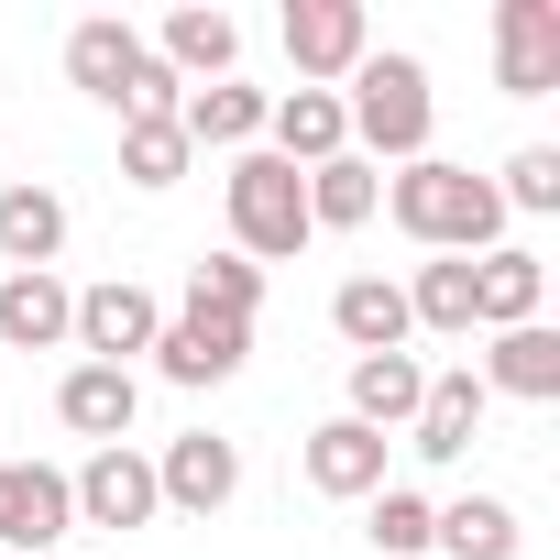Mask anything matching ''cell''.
Returning a JSON list of instances; mask_svg holds the SVG:
<instances>
[{
    "label": "cell",
    "mask_w": 560,
    "mask_h": 560,
    "mask_svg": "<svg viewBox=\"0 0 560 560\" xmlns=\"http://www.w3.org/2000/svg\"><path fill=\"white\" fill-rule=\"evenodd\" d=\"M407 330L472 341V253H429V264L407 275Z\"/></svg>",
    "instance_id": "d4e9b609"
},
{
    "label": "cell",
    "mask_w": 560,
    "mask_h": 560,
    "mask_svg": "<svg viewBox=\"0 0 560 560\" xmlns=\"http://www.w3.org/2000/svg\"><path fill=\"white\" fill-rule=\"evenodd\" d=\"M549 308V264L527 253V242H494V253H472V330L494 341V330H527Z\"/></svg>",
    "instance_id": "5bb4252c"
},
{
    "label": "cell",
    "mask_w": 560,
    "mask_h": 560,
    "mask_svg": "<svg viewBox=\"0 0 560 560\" xmlns=\"http://www.w3.org/2000/svg\"><path fill=\"white\" fill-rule=\"evenodd\" d=\"M154 494H165L176 516H220V505L242 494V440H220V429L165 440V451H154Z\"/></svg>",
    "instance_id": "7c38bea8"
},
{
    "label": "cell",
    "mask_w": 560,
    "mask_h": 560,
    "mask_svg": "<svg viewBox=\"0 0 560 560\" xmlns=\"http://www.w3.org/2000/svg\"><path fill=\"white\" fill-rule=\"evenodd\" d=\"M67 78H78L89 100H110L121 121H176V100H187V89L165 78V56H154L132 23H110V12L67 34Z\"/></svg>",
    "instance_id": "3957f363"
},
{
    "label": "cell",
    "mask_w": 560,
    "mask_h": 560,
    "mask_svg": "<svg viewBox=\"0 0 560 560\" xmlns=\"http://www.w3.org/2000/svg\"><path fill=\"white\" fill-rule=\"evenodd\" d=\"M385 209H396V231H407L418 253H494V242H505V198H494V176H472V165H451V154L396 165Z\"/></svg>",
    "instance_id": "6da1fadb"
},
{
    "label": "cell",
    "mask_w": 560,
    "mask_h": 560,
    "mask_svg": "<svg viewBox=\"0 0 560 560\" xmlns=\"http://www.w3.org/2000/svg\"><path fill=\"white\" fill-rule=\"evenodd\" d=\"M242 352H253V319H220V308H165V330H154V374L165 385H231L242 374Z\"/></svg>",
    "instance_id": "52a82bcc"
},
{
    "label": "cell",
    "mask_w": 560,
    "mask_h": 560,
    "mask_svg": "<svg viewBox=\"0 0 560 560\" xmlns=\"http://www.w3.org/2000/svg\"><path fill=\"white\" fill-rule=\"evenodd\" d=\"M330 330H341L352 352H407V341H418V330H407V287H396V275H341Z\"/></svg>",
    "instance_id": "cb8c5ba5"
},
{
    "label": "cell",
    "mask_w": 560,
    "mask_h": 560,
    "mask_svg": "<svg viewBox=\"0 0 560 560\" xmlns=\"http://www.w3.org/2000/svg\"><path fill=\"white\" fill-rule=\"evenodd\" d=\"M418 396H429V363L418 352H352V407L341 418H363L374 440H396L418 418Z\"/></svg>",
    "instance_id": "7402d4cb"
},
{
    "label": "cell",
    "mask_w": 560,
    "mask_h": 560,
    "mask_svg": "<svg viewBox=\"0 0 560 560\" xmlns=\"http://www.w3.org/2000/svg\"><path fill=\"white\" fill-rule=\"evenodd\" d=\"M483 407H494V396H483L472 363H462V374H429V396H418V418H407V451H418V462H462L472 429H483Z\"/></svg>",
    "instance_id": "44dd1931"
},
{
    "label": "cell",
    "mask_w": 560,
    "mask_h": 560,
    "mask_svg": "<svg viewBox=\"0 0 560 560\" xmlns=\"http://www.w3.org/2000/svg\"><path fill=\"white\" fill-rule=\"evenodd\" d=\"M472 374H483V396H516V407H549V396H560V330H549V319H527V330H494Z\"/></svg>",
    "instance_id": "ffe728a7"
},
{
    "label": "cell",
    "mask_w": 560,
    "mask_h": 560,
    "mask_svg": "<svg viewBox=\"0 0 560 560\" xmlns=\"http://www.w3.org/2000/svg\"><path fill=\"white\" fill-rule=\"evenodd\" d=\"M494 198H505V220H516V209L549 220V209H560V143H516L505 176H494Z\"/></svg>",
    "instance_id": "f546056e"
},
{
    "label": "cell",
    "mask_w": 560,
    "mask_h": 560,
    "mask_svg": "<svg viewBox=\"0 0 560 560\" xmlns=\"http://www.w3.org/2000/svg\"><path fill=\"white\" fill-rule=\"evenodd\" d=\"M264 89H242V78H220V89H187L176 100V132H187V154H253L264 143Z\"/></svg>",
    "instance_id": "d6986e66"
},
{
    "label": "cell",
    "mask_w": 560,
    "mask_h": 560,
    "mask_svg": "<svg viewBox=\"0 0 560 560\" xmlns=\"http://www.w3.org/2000/svg\"><path fill=\"white\" fill-rule=\"evenodd\" d=\"M341 121H352V154H363V165H418V154H429V121H440L429 67H418V56H363V67L341 78Z\"/></svg>",
    "instance_id": "7a4b0ae2"
},
{
    "label": "cell",
    "mask_w": 560,
    "mask_h": 560,
    "mask_svg": "<svg viewBox=\"0 0 560 560\" xmlns=\"http://www.w3.org/2000/svg\"><path fill=\"white\" fill-rule=\"evenodd\" d=\"M187 165H198V154H187L176 121H121V176H132V187H176Z\"/></svg>",
    "instance_id": "f1b7e54d"
},
{
    "label": "cell",
    "mask_w": 560,
    "mask_h": 560,
    "mask_svg": "<svg viewBox=\"0 0 560 560\" xmlns=\"http://www.w3.org/2000/svg\"><path fill=\"white\" fill-rule=\"evenodd\" d=\"M220 198H231V253H242V264H287V253L319 242V231H308V176H298V165H275L264 143L231 154Z\"/></svg>",
    "instance_id": "277c9868"
},
{
    "label": "cell",
    "mask_w": 560,
    "mask_h": 560,
    "mask_svg": "<svg viewBox=\"0 0 560 560\" xmlns=\"http://www.w3.org/2000/svg\"><path fill=\"white\" fill-rule=\"evenodd\" d=\"M56 418H67L89 451H121L132 418H143V374H121V363H67V374H56Z\"/></svg>",
    "instance_id": "4fadbf2b"
},
{
    "label": "cell",
    "mask_w": 560,
    "mask_h": 560,
    "mask_svg": "<svg viewBox=\"0 0 560 560\" xmlns=\"http://www.w3.org/2000/svg\"><path fill=\"white\" fill-rule=\"evenodd\" d=\"M78 287L67 275H0V352H67Z\"/></svg>",
    "instance_id": "ac0fdd59"
},
{
    "label": "cell",
    "mask_w": 560,
    "mask_h": 560,
    "mask_svg": "<svg viewBox=\"0 0 560 560\" xmlns=\"http://www.w3.org/2000/svg\"><path fill=\"white\" fill-rule=\"evenodd\" d=\"M56 538H78V494L56 462H0V560H56Z\"/></svg>",
    "instance_id": "5b68a950"
},
{
    "label": "cell",
    "mask_w": 560,
    "mask_h": 560,
    "mask_svg": "<svg viewBox=\"0 0 560 560\" xmlns=\"http://www.w3.org/2000/svg\"><path fill=\"white\" fill-rule=\"evenodd\" d=\"M385 451H396V440H374L363 418H319V429L298 440V472H308V494L363 505V494H385Z\"/></svg>",
    "instance_id": "8fae6325"
},
{
    "label": "cell",
    "mask_w": 560,
    "mask_h": 560,
    "mask_svg": "<svg viewBox=\"0 0 560 560\" xmlns=\"http://www.w3.org/2000/svg\"><path fill=\"white\" fill-rule=\"evenodd\" d=\"M494 89L505 100L560 89V0H494Z\"/></svg>",
    "instance_id": "9c48e42d"
},
{
    "label": "cell",
    "mask_w": 560,
    "mask_h": 560,
    "mask_svg": "<svg viewBox=\"0 0 560 560\" xmlns=\"http://www.w3.org/2000/svg\"><path fill=\"white\" fill-rule=\"evenodd\" d=\"M187 308L253 319V308H264V264H242V253H209V264H187Z\"/></svg>",
    "instance_id": "83f0119b"
},
{
    "label": "cell",
    "mask_w": 560,
    "mask_h": 560,
    "mask_svg": "<svg viewBox=\"0 0 560 560\" xmlns=\"http://www.w3.org/2000/svg\"><path fill=\"white\" fill-rule=\"evenodd\" d=\"M429 516H440V505H429L418 483H385V494H363V538H374L385 560H429Z\"/></svg>",
    "instance_id": "4316f807"
},
{
    "label": "cell",
    "mask_w": 560,
    "mask_h": 560,
    "mask_svg": "<svg viewBox=\"0 0 560 560\" xmlns=\"http://www.w3.org/2000/svg\"><path fill=\"white\" fill-rule=\"evenodd\" d=\"M374 209H385V165H363V154L308 165V231H363Z\"/></svg>",
    "instance_id": "484cf974"
},
{
    "label": "cell",
    "mask_w": 560,
    "mask_h": 560,
    "mask_svg": "<svg viewBox=\"0 0 560 560\" xmlns=\"http://www.w3.org/2000/svg\"><path fill=\"white\" fill-rule=\"evenodd\" d=\"M67 253V198L45 176H12L0 187V275H56Z\"/></svg>",
    "instance_id": "9a60e30c"
},
{
    "label": "cell",
    "mask_w": 560,
    "mask_h": 560,
    "mask_svg": "<svg viewBox=\"0 0 560 560\" xmlns=\"http://www.w3.org/2000/svg\"><path fill=\"white\" fill-rule=\"evenodd\" d=\"M67 494H78V527H110V538L165 516V494H154V451H132V440H121V451H89V462L67 472Z\"/></svg>",
    "instance_id": "ba28073f"
},
{
    "label": "cell",
    "mask_w": 560,
    "mask_h": 560,
    "mask_svg": "<svg viewBox=\"0 0 560 560\" xmlns=\"http://www.w3.org/2000/svg\"><path fill=\"white\" fill-rule=\"evenodd\" d=\"M374 56V12L363 0H287V67L298 89H341Z\"/></svg>",
    "instance_id": "8992f818"
},
{
    "label": "cell",
    "mask_w": 560,
    "mask_h": 560,
    "mask_svg": "<svg viewBox=\"0 0 560 560\" xmlns=\"http://www.w3.org/2000/svg\"><path fill=\"white\" fill-rule=\"evenodd\" d=\"M154 330H165V308H154V287H132V275H110V287H78V352L89 363H121L132 374V352H154Z\"/></svg>",
    "instance_id": "30bf717a"
},
{
    "label": "cell",
    "mask_w": 560,
    "mask_h": 560,
    "mask_svg": "<svg viewBox=\"0 0 560 560\" xmlns=\"http://www.w3.org/2000/svg\"><path fill=\"white\" fill-rule=\"evenodd\" d=\"M143 45L165 56V78H176V89H187V78H198V89H220V78L242 67V23H231V12H209V0L165 12V34H143Z\"/></svg>",
    "instance_id": "e0dca14e"
},
{
    "label": "cell",
    "mask_w": 560,
    "mask_h": 560,
    "mask_svg": "<svg viewBox=\"0 0 560 560\" xmlns=\"http://www.w3.org/2000/svg\"><path fill=\"white\" fill-rule=\"evenodd\" d=\"M429 549H440V560H516L527 527H516L505 494H451V505L429 516Z\"/></svg>",
    "instance_id": "603a6c76"
},
{
    "label": "cell",
    "mask_w": 560,
    "mask_h": 560,
    "mask_svg": "<svg viewBox=\"0 0 560 560\" xmlns=\"http://www.w3.org/2000/svg\"><path fill=\"white\" fill-rule=\"evenodd\" d=\"M264 154L275 165H330V154H352V121H341V89H287V100H275L264 110Z\"/></svg>",
    "instance_id": "2e32d148"
}]
</instances>
